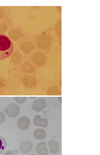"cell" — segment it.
I'll use <instances>...</instances> for the list:
<instances>
[{
  "instance_id": "20",
  "label": "cell",
  "mask_w": 100,
  "mask_h": 155,
  "mask_svg": "<svg viewBox=\"0 0 100 155\" xmlns=\"http://www.w3.org/2000/svg\"><path fill=\"white\" fill-rule=\"evenodd\" d=\"M7 29V26L5 23H0V34L5 32Z\"/></svg>"
},
{
  "instance_id": "13",
  "label": "cell",
  "mask_w": 100,
  "mask_h": 155,
  "mask_svg": "<svg viewBox=\"0 0 100 155\" xmlns=\"http://www.w3.org/2000/svg\"><path fill=\"white\" fill-rule=\"evenodd\" d=\"M48 145L49 151L51 153H57L59 151V144L56 141L54 140L49 141L48 143Z\"/></svg>"
},
{
  "instance_id": "2",
  "label": "cell",
  "mask_w": 100,
  "mask_h": 155,
  "mask_svg": "<svg viewBox=\"0 0 100 155\" xmlns=\"http://www.w3.org/2000/svg\"><path fill=\"white\" fill-rule=\"evenodd\" d=\"M4 112L9 117L16 118L19 114L20 108L16 104L11 103L7 106Z\"/></svg>"
},
{
  "instance_id": "19",
  "label": "cell",
  "mask_w": 100,
  "mask_h": 155,
  "mask_svg": "<svg viewBox=\"0 0 100 155\" xmlns=\"http://www.w3.org/2000/svg\"><path fill=\"white\" fill-rule=\"evenodd\" d=\"M15 101L19 104H22L25 102L27 100V97H15Z\"/></svg>"
},
{
  "instance_id": "3",
  "label": "cell",
  "mask_w": 100,
  "mask_h": 155,
  "mask_svg": "<svg viewBox=\"0 0 100 155\" xmlns=\"http://www.w3.org/2000/svg\"><path fill=\"white\" fill-rule=\"evenodd\" d=\"M31 61L34 64L37 66H42L45 64L46 58L42 52H36L32 55Z\"/></svg>"
},
{
  "instance_id": "8",
  "label": "cell",
  "mask_w": 100,
  "mask_h": 155,
  "mask_svg": "<svg viewBox=\"0 0 100 155\" xmlns=\"http://www.w3.org/2000/svg\"><path fill=\"white\" fill-rule=\"evenodd\" d=\"M20 48L25 54H29L34 49V46L30 41H25L21 43Z\"/></svg>"
},
{
  "instance_id": "17",
  "label": "cell",
  "mask_w": 100,
  "mask_h": 155,
  "mask_svg": "<svg viewBox=\"0 0 100 155\" xmlns=\"http://www.w3.org/2000/svg\"><path fill=\"white\" fill-rule=\"evenodd\" d=\"M61 94V91L56 87H50L48 91V95H60Z\"/></svg>"
},
{
  "instance_id": "6",
  "label": "cell",
  "mask_w": 100,
  "mask_h": 155,
  "mask_svg": "<svg viewBox=\"0 0 100 155\" xmlns=\"http://www.w3.org/2000/svg\"><path fill=\"white\" fill-rule=\"evenodd\" d=\"M31 121L30 119L26 116H23L18 119L17 125L18 128L21 130L25 131L30 127Z\"/></svg>"
},
{
  "instance_id": "23",
  "label": "cell",
  "mask_w": 100,
  "mask_h": 155,
  "mask_svg": "<svg viewBox=\"0 0 100 155\" xmlns=\"http://www.w3.org/2000/svg\"><path fill=\"white\" fill-rule=\"evenodd\" d=\"M4 81L3 79L1 77H0V89H1L4 87Z\"/></svg>"
},
{
  "instance_id": "1",
  "label": "cell",
  "mask_w": 100,
  "mask_h": 155,
  "mask_svg": "<svg viewBox=\"0 0 100 155\" xmlns=\"http://www.w3.org/2000/svg\"><path fill=\"white\" fill-rule=\"evenodd\" d=\"M13 50V44L9 38L4 34H0V61L10 56Z\"/></svg>"
},
{
  "instance_id": "24",
  "label": "cell",
  "mask_w": 100,
  "mask_h": 155,
  "mask_svg": "<svg viewBox=\"0 0 100 155\" xmlns=\"http://www.w3.org/2000/svg\"><path fill=\"white\" fill-rule=\"evenodd\" d=\"M4 16V11L1 8H0V20H1Z\"/></svg>"
},
{
  "instance_id": "5",
  "label": "cell",
  "mask_w": 100,
  "mask_h": 155,
  "mask_svg": "<svg viewBox=\"0 0 100 155\" xmlns=\"http://www.w3.org/2000/svg\"><path fill=\"white\" fill-rule=\"evenodd\" d=\"M46 102L43 98H40L36 99L33 102L31 109L33 111L39 112L46 107Z\"/></svg>"
},
{
  "instance_id": "12",
  "label": "cell",
  "mask_w": 100,
  "mask_h": 155,
  "mask_svg": "<svg viewBox=\"0 0 100 155\" xmlns=\"http://www.w3.org/2000/svg\"><path fill=\"white\" fill-rule=\"evenodd\" d=\"M8 35L9 39L13 41H18L22 36V33L18 29H13L9 32Z\"/></svg>"
},
{
  "instance_id": "22",
  "label": "cell",
  "mask_w": 100,
  "mask_h": 155,
  "mask_svg": "<svg viewBox=\"0 0 100 155\" xmlns=\"http://www.w3.org/2000/svg\"><path fill=\"white\" fill-rule=\"evenodd\" d=\"M3 155H16L14 151H11V150H9L7 151L4 153Z\"/></svg>"
},
{
  "instance_id": "10",
  "label": "cell",
  "mask_w": 100,
  "mask_h": 155,
  "mask_svg": "<svg viewBox=\"0 0 100 155\" xmlns=\"http://www.w3.org/2000/svg\"><path fill=\"white\" fill-rule=\"evenodd\" d=\"M36 151L39 155H47L49 153L46 142H41L37 144L36 147Z\"/></svg>"
},
{
  "instance_id": "21",
  "label": "cell",
  "mask_w": 100,
  "mask_h": 155,
  "mask_svg": "<svg viewBox=\"0 0 100 155\" xmlns=\"http://www.w3.org/2000/svg\"><path fill=\"white\" fill-rule=\"evenodd\" d=\"M6 117L4 114L2 112H0V124L3 123L5 121Z\"/></svg>"
},
{
  "instance_id": "14",
  "label": "cell",
  "mask_w": 100,
  "mask_h": 155,
  "mask_svg": "<svg viewBox=\"0 0 100 155\" xmlns=\"http://www.w3.org/2000/svg\"><path fill=\"white\" fill-rule=\"evenodd\" d=\"M33 135L35 139L39 140H42L45 139L46 137V132L42 129H37L33 132Z\"/></svg>"
},
{
  "instance_id": "4",
  "label": "cell",
  "mask_w": 100,
  "mask_h": 155,
  "mask_svg": "<svg viewBox=\"0 0 100 155\" xmlns=\"http://www.w3.org/2000/svg\"><path fill=\"white\" fill-rule=\"evenodd\" d=\"M50 42V38L48 35H40L37 38V45L40 49H46L49 47Z\"/></svg>"
},
{
  "instance_id": "16",
  "label": "cell",
  "mask_w": 100,
  "mask_h": 155,
  "mask_svg": "<svg viewBox=\"0 0 100 155\" xmlns=\"http://www.w3.org/2000/svg\"><path fill=\"white\" fill-rule=\"evenodd\" d=\"M22 68L23 71L27 73H33L35 71V68L34 66L28 61L25 62L23 64Z\"/></svg>"
},
{
  "instance_id": "25",
  "label": "cell",
  "mask_w": 100,
  "mask_h": 155,
  "mask_svg": "<svg viewBox=\"0 0 100 155\" xmlns=\"http://www.w3.org/2000/svg\"><path fill=\"white\" fill-rule=\"evenodd\" d=\"M29 155H36L35 154H30Z\"/></svg>"
},
{
  "instance_id": "9",
  "label": "cell",
  "mask_w": 100,
  "mask_h": 155,
  "mask_svg": "<svg viewBox=\"0 0 100 155\" xmlns=\"http://www.w3.org/2000/svg\"><path fill=\"white\" fill-rule=\"evenodd\" d=\"M34 123L36 126L46 127L48 125V119L46 118H41L39 115H37L34 117L33 120Z\"/></svg>"
},
{
  "instance_id": "15",
  "label": "cell",
  "mask_w": 100,
  "mask_h": 155,
  "mask_svg": "<svg viewBox=\"0 0 100 155\" xmlns=\"http://www.w3.org/2000/svg\"><path fill=\"white\" fill-rule=\"evenodd\" d=\"M22 59V56L19 51H15L13 53L11 56V61L15 65H19L21 63Z\"/></svg>"
},
{
  "instance_id": "18",
  "label": "cell",
  "mask_w": 100,
  "mask_h": 155,
  "mask_svg": "<svg viewBox=\"0 0 100 155\" xmlns=\"http://www.w3.org/2000/svg\"><path fill=\"white\" fill-rule=\"evenodd\" d=\"M7 146V143L5 139L0 136V154L5 150Z\"/></svg>"
},
{
  "instance_id": "11",
  "label": "cell",
  "mask_w": 100,
  "mask_h": 155,
  "mask_svg": "<svg viewBox=\"0 0 100 155\" xmlns=\"http://www.w3.org/2000/svg\"><path fill=\"white\" fill-rule=\"evenodd\" d=\"M23 81L25 86L28 88L34 87L36 84V78L33 76H26L23 78Z\"/></svg>"
},
{
  "instance_id": "7",
  "label": "cell",
  "mask_w": 100,
  "mask_h": 155,
  "mask_svg": "<svg viewBox=\"0 0 100 155\" xmlns=\"http://www.w3.org/2000/svg\"><path fill=\"white\" fill-rule=\"evenodd\" d=\"M19 148L20 151L22 153L27 154L32 151L33 145L32 143L29 141H24L20 144Z\"/></svg>"
}]
</instances>
